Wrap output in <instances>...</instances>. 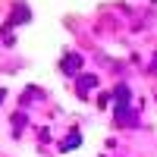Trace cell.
Wrapping results in <instances>:
<instances>
[{"label":"cell","instance_id":"obj_1","mask_svg":"<svg viewBox=\"0 0 157 157\" xmlns=\"http://www.w3.org/2000/svg\"><path fill=\"white\" fill-rule=\"evenodd\" d=\"M78 63H82V60H78V57H75V54H69V57H66V63H63V66H66V72H69V75H72V72H75V69H78Z\"/></svg>","mask_w":157,"mask_h":157}]
</instances>
